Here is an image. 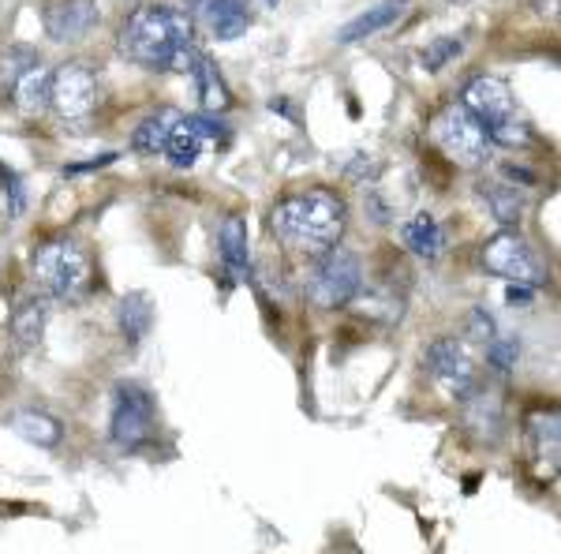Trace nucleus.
Here are the masks:
<instances>
[{
  "mask_svg": "<svg viewBox=\"0 0 561 554\" xmlns=\"http://www.w3.org/2000/svg\"><path fill=\"white\" fill-rule=\"evenodd\" d=\"M121 49L142 68L192 71L198 49L192 20L169 4H142L128 15L121 31Z\"/></svg>",
  "mask_w": 561,
  "mask_h": 554,
  "instance_id": "1",
  "label": "nucleus"
},
{
  "mask_svg": "<svg viewBox=\"0 0 561 554\" xmlns=\"http://www.w3.org/2000/svg\"><path fill=\"white\" fill-rule=\"evenodd\" d=\"M345 222V199L325 192V188L280 199L274 214H270L274 236L288 251H300V256H325L330 248H337Z\"/></svg>",
  "mask_w": 561,
  "mask_h": 554,
  "instance_id": "2",
  "label": "nucleus"
},
{
  "mask_svg": "<svg viewBox=\"0 0 561 554\" xmlns=\"http://www.w3.org/2000/svg\"><path fill=\"white\" fill-rule=\"evenodd\" d=\"M31 278L42 289V296L60 299V304H76V299L90 293L94 267H90V256L76 236H53V240L34 248Z\"/></svg>",
  "mask_w": 561,
  "mask_h": 554,
  "instance_id": "3",
  "label": "nucleus"
},
{
  "mask_svg": "<svg viewBox=\"0 0 561 554\" xmlns=\"http://www.w3.org/2000/svg\"><path fill=\"white\" fill-rule=\"evenodd\" d=\"M460 105L479 121V128L486 132L491 147H531V128L520 121L517 98H513V87L497 76H479L465 87V98Z\"/></svg>",
  "mask_w": 561,
  "mask_h": 554,
  "instance_id": "4",
  "label": "nucleus"
},
{
  "mask_svg": "<svg viewBox=\"0 0 561 554\" xmlns=\"http://www.w3.org/2000/svg\"><path fill=\"white\" fill-rule=\"evenodd\" d=\"M108 439L121 450L139 453L158 439V397L142 383L124 378L113 386V416H108Z\"/></svg>",
  "mask_w": 561,
  "mask_h": 554,
  "instance_id": "5",
  "label": "nucleus"
},
{
  "mask_svg": "<svg viewBox=\"0 0 561 554\" xmlns=\"http://www.w3.org/2000/svg\"><path fill=\"white\" fill-rule=\"evenodd\" d=\"M431 139H434V147L454 161V166L479 169V166H486V161H491V139H486V132L479 128L476 116L468 113L465 105H457V102L434 113Z\"/></svg>",
  "mask_w": 561,
  "mask_h": 554,
  "instance_id": "6",
  "label": "nucleus"
},
{
  "mask_svg": "<svg viewBox=\"0 0 561 554\" xmlns=\"http://www.w3.org/2000/svg\"><path fill=\"white\" fill-rule=\"evenodd\" d=\"M364 293V267L345 248H330L314 262L311 278H307V296L322 312H337V307L356 304Z\"/></svg>",
  "mask_w": 561,
  "mask_h": 554,
  "instance_id": "7",
  "label": "nucleus"
},
{
  "mask_svg": "<svg viewBox=\"0 0 561 554\" xmlns=\"http://www.w3.org/2000/svg\"><path fill=\"white\" fill-rule=\"evenodd\" d=\"M483 267L491 270V274L505 278L510 285H528V289L542 285V262L536 256V248L517 233H497L494 240H486Z\"/></svg>",
  "mask_w": 561,
  "mask_h": 554,
  "instance_id": "8",
  "label": "nucleus"
},
{
  "mask_svg": "<svg viewBox=\"0 0 561 554\" xmlns=\"http://www.w3.org/2000/svg\"><path fill=\"white\" fill-rule=\"evenodd\" d=\"M427 371L434 375V383L446 389L457 405H465L476 394L483 378L476 375V363L465 352V344L457 338H438L427 349Z\"/></svg>",
  "mask_w": 561,
  "mask_h": 554,
  "instance_id": "9",
  "label": "nucleus"
},
{
  "mask_svg": "<svg viewBox=\"0 0 561 554\" xmlns=\"http://www.w3.org/2000/svg\"><path fill=\"white\" fill-rule=\"evenodd\" d=\"M49 105L57 109L65 121H79L98 105V79L87 65H65L53 71L49 83Z\"/></svg>",
  "mask_w": 561,
  "mask_h": 554,
  "instance_id": "10",
  "label": "nucleus"
},
{
  "mask_svg": "<svg viewBox=\"0 0 561 554\" xmlns=\"http://www.w3.org/2000/svg\"><path fill=\"white\" fill-rule=\"evenodd\" d=\"M524 434H528L531 461L542 476L554 479L558 476V461H561V416L554 405H539L524 416Z\"/></svg>",
  "mask_w": 561,
  "mask_h": 554,
  "instance_id": "11",
  "label": "nucleus"
},
{
  "mask_svg": "<svg viewBox=\"0 0 561 554\" xmlns=\"http://www.w3.org/2000/svg\"><path fill=\"white\" fill-rule=\"evenodd\" d=\"M42 23L53 42H79L94 31L98 0H53V4L45 8Z\"/></svg>",
  "mask_w": 561,
  "mask_h": 554,
  "instance_id": "12",
  "label": "nucleus"
},
{
  "mask_svg": "<svg viewBox=\"0 0 561 554\" xmlns=\"http://www.w3.org/2000/svg\"><path fill=\"white\" fill-rule=\"evenodd\" d=\"M195 15L217 42H237L251 26V15L240 0H198Z\"/></svg>",
  "mask_w": 561,
  "mask_h": 554,
  "instance_id": "13",
  "label": "nucleus"
},
{
  "mask_svg": "<svg viewBox=\"0 0 561 554\" xmlns=\"http://www.w3.org/2000/svg\"><path fill=\"white\" fill-rule=\"evenodd\" d=\"M465 423L476 439L483 442H497L505 431V408H502V397L494 394L486 383H479V389L465 402Z\"/></svg>",
  "mask_w": 561,
  "mask_h": 554,
  "instance_id": "14",
  "label": "nucleus"
},
{
  "mask_svg": "<svg viewBox=\"0 0 561 554\" xmlns=\"http://www.w3.org/2000/svg\"><path fill=\"white\" fill-rule=\"evenodd\" d=\"M404 8H409V0H382V4L367 8V12H359L356 20H348L345 26H341V31H337V42H341V45H359V42L375 38V34L389 31V26L401 20Z\"/></svg>",
  "mask_w": 561,
  "mask_h": 554,
  "instance_id": "15",
  "label": "nucleus"
},
{
  "mask_svg": "<svg viewBox=\"0 0 561 554\" xmlns=\"http://www.w3.org/2000/svg\"><path fill=\"white\" fill-rule=\"evenodd\" d=\"M217 251H221V262L229 267L232 278H248L251 244H248V222L240 214L221 217V225H217Z\"/></svg>",
  "mask_w": 561,
  "mask_h": 554,
  "instance_id": "16",
  "label": "nucleus"
},
{
  "mask_svg": "<svg viewBox=\"0 0 561 554\" xmlns=\"http://www.w3.org/2000/svg\"><path fill=\"white\" fill-rule=\"evenodd\" d=\"M187 76L195 79V90H198V105L206 109V113H221V109H229L232 105V94H229V87H225V79H221V71H217V65L206 53H198L195 57V65Z\"/></svg>",
  "mask_w": 561,
  "mask_h": 554,
  "instance_id": "17",
  "label": "nucleus"
},
{
  "mask_svg": "<svg viewBox=\"0 0 561 554\" xmlns=\"http://www.w3.org/2000/svg\"><path fill=\"white\" fill-rule=\"evenodd\" d=\"M45 326H49V299L45 296H31L15 307L12 315V338L20 341V349H38L45 338Z\"/></svg>",
  "mask_w": 561,
  "mask_h": 554,
  "instance_id": "18",
  "label": "nucleus"
},
{
  "mask_svg": "<svg viewBox=\"0 0 561 554\" xmlns=\"http://www.w3.org/2000/svg\"><path fill=\"white\" fill-rule=\"evenodd\" d=\"M15 434H23L31 446H42V450H53L60 446V439H65V423L57 420V416L42 412V408H20L15 412Z\"/></svg>",
  "mask_w": 561,
  "mask_h": 554,
  "instance_id": "19",
  "label": "nucleus"
},
{
  "mask_svg": "<svg viewBox=\"0 0 561 554\" xmlns=\"http://www.w3.org/2000/svg\"><path fill=\"white\" fill-rule=\"evenodd\" d=\"M49 83H53V71L45 65H31L23 68V76L12 83V98L15 105L23 109L26 116H38L49 109Z\"/></svg>",
  "mask_w": 561,
  "mask_h": 554,
  "instance_id": "20",
  "label": "nucleus"
},
{
  "mask_svg": "<svg viewBox=\"0 0 561 554\" xmlns=\"http://www.w3.org/2000/svg\"><path fill=\"white\" fill-rule=\"evenodd\" d=\"M401 240L404 248L412 251L415 259H438L442 248H446V236H442V225L434 222L431 214H415L409 225L401 229Z\"/></svg>",
  "mask_w": 561,
  "mask_h": 554,
  "instance_id": "21",
  "label": "nucleus"
},
{
  "mask_svg": "<svg viewBox=\"0 0 561 554\" xmlns=\"http://www.w3.org/2000/svg\"><path fill=\"white\" fill-rule=\"evenodd\" d=\"M161 154H165L173 169H195L198 166V158H203V135L195 132L192 116H180Z\"/></svg>",
  "mask_w": 561,
  "mask_h": 554,
  "instance_id": "22",
  "label": "nucleus"
},
{
  "mask_svg": "<svg viewBox=\"0 0 561 554\" xmlns=\"http://www.w3.org/2000/svg\"><path fill=\"white\" fill-rule=\"evenodd\" d=\"M176 121H180V113H173V109L150 113L147 121L135 128L131 147L139 154H161V150H165V143H169V135H173V128H176Z\"/></svg>",
  "mask_w": 561,
  "mask_h": 554,
  "instance_id": "23",
  "label": "nucleus"
},
{
  "mask_svg": "<svg viewBox=\"0 0 561 554\" xmlns=\"http://www.w3.org/2000/svg\"><path fill=\"white\" fill-rule=\"evenodd\" d=\"M153 326V304L147 293H128L121 299V330L128 344H139Z\"/></svg>",
  "mask_w": 561,
  "mask_h": 554,
  "instance_id": "24",
  "label": "nucleus"
},
{
  "mask_svg": "<svg viewBox=\"0 0 561 554\" xmlns=\"http://www.w3.org/2000/svg\"><path fill=\"white\" fill-rule=\"evenodd\" d=\"M486 203H491L494 222L502 225L505 233H513V229L520 225V217H524V195L517 192V188L494 184L491 192H486Z\"/></svg>",
  "mask_w": 561,
  "mask_h": 554,
  "instance_id": "25",
  "label": "nucleus"
},
{
  "mask_svg": "<svg viewBox=\"0 0 561 554\" xmlns=\"http://www.w3.org/2000/svg\"><path fill=\"white\" fill-rule=\"evenodd\" d=\"M520 360V341L510 338V333H497V338L486 344V368L494 371L497 378H510L517 371Z\"/></svg>",
  "mask_w": 561,
  "mask_h": 554,
  "instance_id": "26",
  "label": "nucleus"
},
{
  "mask_svg": "<svg viewBox=\"0 0 561 554\" xmlns=\"http://www.w3.org/2000/svg\"><path fill=\"white\" fill-rule=\"evenodd\" d=\"M468 338L476 344H483V349L497 338V323L486 307H472V312H468Z\"/></svg>",
  "mask_w": 561,
  "mask_h": 554,
  "instance_id": "27",
  "label": "nucleus"
},
{
  "mask_svg": "<svg viewBox=\"0 0 561 554\" xmlns=\"http://www.w3.org/2000/svg\"><path fill=\"white\" fill-rule=\"evenodd\" d=\"M0 184H4V199H8V214H23V206H26V188H23V180H20V172H12L8 166H0Z\"/></svg>",
  "mask_w": 561,
  "mask_h": 554,
  "instance_id": "28",
  "label": "nucleus"
},
{
  "mask_svg": "<svg viewBox=\"0 0 561 554\" xmlns=\"http://www.w3.org/2000/svg\"><path fill=\"white\" fill-rule=\"evenodd\" d=\"M449 57H460V42L457 38H438L434 45H427V53H423V68L438 71Z\"/></svg>",
  "mask_w": 561,
  "mask_h": 554,
  "instance_id": "29",
  "label": "nucleus"
},
{
  "mask_svg": "<svg viewBox=\"0 0 561 554\" xmlns=\"http://www.w3.org/2000/svg\"><path fill=\"white\" fill-rule=\"evenodd\" d=\"M116 154H102V158H90V161H71V166H65V177H87V172H102L105 166H113Z\"/></svg>",
  "mask_w": 561,
  "mask_h": 554,
  "instance_id": "30",
  "label": "nucleus"
},
{
  "mask_svg": "<svg viewBox=\"0 0 561 554\" xmlns=\"http://www.w3.org/2000/svg\"><path fill=\"white\" fill-rule=\"evenodd\" d=\"M531 296H536V289H528V285H510V289H505V299H510V304H528Z\"/></svg>",
  "mask_w": 561,
  "mask_h": 554,
  "instance_id": "31",
  "label": "nucleus"
},
{
  "mask_svg": "<svg viewBox=\"0 0 561 554\" xmlns=\"http://www.w3.org/2000/svg\"><path fill=\"white\" fill-rule=\"evenodd\" d=\"M262 4H266V8H277V0H262Z\"/></svg>",
  "mask_w": 561,
  "mask_h": 554,
  "instance_id": "32",
  "label": "nucleus"
},
{
  "mask_svg": "<svg viewBox=\"0 0 561 554\" xmlns=\"http://www.w3.org/2000/svg\"><path fill=\"white\" fill-rule=\"evenodd\" d=\"M449 4H465V0H449Z\"/></svg>",
  "mask_w": 561,
  "mask_h": 554,
  "instance_id": "33",
  "label": "nucleus"
}]
</instances>
